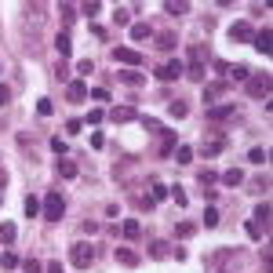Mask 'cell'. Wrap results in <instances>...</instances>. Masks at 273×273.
Returning a JSON list of instances; mask_svg holds the SVG:
<instances>
[{
  "instance_id": "cell-1",
  "label": "cell",
  "mask_w": 273,
  "mask_h": 273,
  "mask_svg": "<svg viewBox=\"0 0 273 273\" xmlns=\"http://www.w3.org/2000/svg\"><path fill=\"white\" fill-rule=\"evenodd\" d=\"M226 131L222 128H208L204 131V139H201V153H204V157H219V153L226 149Z\"/></svg>"
},
{
  "instance_id": "cell-2",
  "label": "cell",
  "mask_w": 273,
  "mask_h": 273,
  "mask_svg": "<svg viewBox=\"0 0 273 273\" xmlns=\"http://www.w3.org/2000/svg\"><path fill=\"white\" fill-rule=\"evenodd\" d=\"M182 73H186V66H182L179 59H168V62H161L157 69H153V76H157L161 84H171V81H179Z\"/></svg>"
},
{
  "instance_id": "cell-3",
  "label": "cell",
  "mask_w": 273,
  "mask_h": 273,
  "mask_svg": "<svg viewBox=\"0 0 273 273\" xmlns=\"http://www.w3.org/2000/svg\"><path fill=\"white\" fill-rule=\"evenodd\" d=\"M62 211H66V201L59 197V193H48V197L41 201V215H44L48 222H59V219H62Z\"/></svg>"
},
{
  "instance_id": "cell-4",
  "label": "cell",
  "mask_w": 273,
  "mask_h": 273,
  "mask_svg": "<svg viewBox=\"0 0 273 273\" xmlns=\"http://www.w3.org/2000/svg\"><path fill=\"white\" fill-rule=\"evenodd\" d=\"M69 262H73L76 269H88V266L95 262V248H91V244H73V248H69Z\"/></svg>"
},
{
  "instance_id": "cell-5",
  "label": "cell",
  "mask_w": 273,
  "mask_h": 273,
  "mask_svg": "<svg viewBox=\"0 0 273 273\" xmlns=\"http://www.w3.org/2000/svg\"><path fill=\"white\" fill-rule=\"evenodd\" d=\"M244 84H248V95H251V99H266L273 81H269V73H251Z\"/></svg>"
},
{
  "instance_id": "cell-6",
  "label": "cell",
  "mask_w": 273,
  "mask_h": 273,
  "mask_svg": "<svg viewBox=\"0 0 273 273\" xmlns=\"http://www.w3.org/2000/svg\"><path fill=\"white\" fill-rule=\"evenodd\" d=\"M204 116H208L211 124H222V121H233V116H237V106H233V102H226V106H211Z\"/></svg>"
},
{
  "instance_id": "cell-7",
  "label": "cell",
  "mask_w": 273,
  "mask_h": 273,
  "mask_svg": "<svg viewBox=\"0 0 273 273\" xmlns=\"http://www.w3.org/2000/svg\"><path fill=\"white\" fill-rule=\"evenodd\" d=\"M66 99H69L73 106L88 102V84H84V81H69V84H66Z\"/></svg>"
},
{
  "instance_id": "cell-8",
  "label": "cell",
  "mask_w": 273,
  "mask_h": 273,
  "mask_svg": "<svg viewBox=\"0 0 273 273\" xmlns=\"http://www.w3.org/2000/svg\"><path fill=\"white\" fill-rule=\"evenodd\" d=\"M109 121L113 124H131V121H139V113H135V106H113L109 109Z\"/></svg>"
},
{
  "instance_id": "cell-9",
  "label": "cell",
  "mask_w": 273,
  "mask_h": 273,
  "mask_svg": "<svg viewBox=\"0 0 273 273\" xmlns=\"http://www.w3.org/2000/svg\"><path fill=\"white\" fill-rule=\"evenodd\" d=\"M113 62H124V66H142L146 59L135 48H113Z\"/></svg>"
},
{
  "instance_id": "cell-10",
  "label": "cell",
  "mask_w": 273,
  "mask_h": 273,
  "mask_svg": "<svg viewBox=\"0 0 273 273\" xmlns=\"http://www.w3.org/2000/svg\"><path fill=\"white\" fill-rule=\"evenodd\" d=\"M251 36H255V33H251V26H248V22H233V26H229V41L244 44V41H251Z\"/></svg>"
},
{
  "instance_id": "cell-11",
  "label": "cell",
  "mask_w": 273,
  "mask_h": 273,
  "mask_svg": "<svg viewBox=\"0 0 273 273\" xmlns=\"http://www.w3.org/2000/svg\"><path fill=\"white\" fill-rule=\"evenodd\" d=\"M116 81H121V84H131V88H139V84L146 81V73H139V69H116Z\"/></svg>"
},
{
  "instance_id": "cell-12",
  "label": "cell",
  "mask_w": 273,
  "mask_h": 273,
  "mask_svg": "<svg viewBox=\"0 0 273 273\" xmlns=\"http://www.w3.org/2000/svg\"><path fill=\"white\" fill-rule=\"evenodd\" d=\"M113 259L121 262V266H139V262H142L139 251H131V248H113Z\"/></svg>"
},
{
  "instance_id": "cell-13",
  "label": "cell",
  "mask_w": 273,
  "mask_h": 273,
  "mask_svg": "<svg viewBox=\"0 0 273 273\" xmlns=\"http://www.w3.org/2000/svg\"><path fill=\"white\" fill-rule=\"evenodd\" d=\"M121 233H124L128 241H139V237H142V222H139V219H124V222H121Z\"/></svg>"
},
{
  "instance_id": "cell-14",
  "label": "cell",
  "mask_w": 273,
  "mask_h": 273,
  "mask_svg": "<svg viewBox=\"0 0 273 273\" xmlns=\"http://www.w3.org/2000/svg\"><path fill=\"white\" fill-rule=\"evenodd\" d=\"M161 157H168V153L175 149V128H161Z\"/></svg>"
},
{
  "instance_id": "cell-15",
  "label": "cell",
  "mask_w": 273,
  "mask_h": 273,
  "mask_svg": "<svg viewBox=\"0 0 273 273\" xmlns=\"http://www.w3.org/2000/svg\"><path fill=\"white\" fill-rule=\"evenodd\" d=\"M251 41H255V51H262V55H269V48H273V33H269V29H262V33H255V36H251Z\"/></svg>"
},
{
  "instance_id": "cell-16",
  "label": "cell",
  "mask_w": 273,
  "mask_h": 273,
  "mask_svg": "<svg viewBox=\"0 0 273 273\" xmlns=\"http://www.w3.org/2000/svg\"><path fill=\"white\" fill-rule=\"evenodd\" d=\"M208 59H211L208 44H193V51H189V62H193V66H208Z\"/></svg>"
},
{
  "instance_id": "cell-17",
  "label": "cell",
  "mask_w": 273,
  "mask_h": 273,
  "mask_svg": "<svg viewBox=\"0 0 273 273\" xmlns=\"http://www.w3.org/2000/svg\"><path fill=\"white\" fill-rule=\"evenodd\" d=\"M175 44H179V36L175 33H157V51H175Z\"/></svg>"
},
{
  "instance_id": "cell-18",
  "label": "cell",
  "mask_w": 273,
  "mask_h": 273,
  "mask_svg": "<svg viewBox=\"0 0 273 273\" xmlns=\"http://www.w3.org/2000/svg\"><path fill=\"white\" fill-rule=\"evenodd\" d=\"M149 36H153V26H149V22H135V26H131V41L142 44V41H149Z\"/></svg>"
},
{
  "instance_id": "cell-19",
  "label": "cell",
  "mask_w": 273,
  "mask_h": 273,
  "mask_svg": "<svg viewBox=\"0 0 273 273\" xmlns=\"http://www.w3.org/2000/svg\"><path fill=\"white\" fill-rule=\"evenodd\" d=\"M55 51H59V59H66V55L73 51V41H69V33H66V29L55 36Z\"/></svg>"
},
{
  "instance_id": "cell-20",
  "label": "cell",
  "mask_w": 273,
  "mask_h": 273,
  "mask_svg": "<svg viewBox=\"0 0 273 273\" xmlns=\"http://www.w3.org/2000/svg\"><path fill=\"white\" fill-rule=\"evenodd\" d=\"M229 91V84L226 81H215V84H204V99L211 102V99H219V95H226Z\"/></svg>"
},
{
  "instance_id": "cell-21",
  "label": "cell",
  "mask_w": 273,
  "mask_h": 273,
  "mask_svg": "<svg viewBox=\"0 0 273 273\" xmlns=\"http://www.w3.org/2000/svg\"><path fill=\"white\" fill-rule=\"evenodd\" d=\"M255 226H259V229H262V233H266V229H269V204H266V201H262V204H259V208H255Z\"/></svg>"
},
{
  "instance_id": "cell-22",
  "label": "cell",
  "mask_w": 273,
  "mask_h": 273,
  "mask_svg": "<svg viewBox=\"0 0 273 273\" xmlns=\"http://www.w3.org/2000/svg\"><path fill=\"white\" fill-rule=\"evenodd\" d=\"M59 179H76V161L62 157V161H59Z\"/></svg>"
},
{
  "instance_id": "cell-23",
  "label": "cell",
  "mask_w": 273,
  "mask_h": 273,
  "mask_svg": "<svg viewBox=\"0 0 273 273\" xmlns=\"http://www.w3.org/2000/svg\"><path fill=\"white\" fill-rule=\"evenodd\" d=\"M164 11H168L171 18H179V15H186V11H189V4H186V0H168Z\"/></svg>"
},
{
  "instance_id": "cell-24",
  "label": "cell",
  "mask_w": 273,
  "mask_h": 273,
  "mask_svg": "<svg viewBox=\"0 0 273 273\" xmlns=\"http://www.w3.org/2000/svg\"><path fill=\"white\" fill-rule=\"evenodd\" d=\"M219 179H222L226 186H241V182H244V171H241V168H229V171H222Z\"/></svg>"
},
{
  "instance_id": "cell-25",
  "label": "cell",
  "mask_w": 273,
  "mask_h": 273,
  "mask_svg": "<svg viewBox=\"0 0 273 273\" xmlns=\"http://www.w3.org/2000/svg\"><path fill=\"white\" fill-rule=\"evenodd\" d=\"M204 73H208L204 66H193V62H186V76H189L193 84H204Z\"/></svg>"
},
{
  "instance_id": "cell-26",
  "label": "cell",
  "mask_w": 273,
  "mask_h": 273,
  "mask_svg": "<svg viewBox=\"0 0 273 273\" xmlns=\"http://www.w3.org/2000/svg\"><path fill=\"white\" fill-rule=\"evenodd\" d=\"M168 197H171L179 208H186V204H189V197H186V189H182V186H168Z\"/></svg>"
},
{
  "instance_id": "cell-27",
  "label": "cell",
  "mask_w": 273,
  "mask_h": 273,
  "mask_svg": "<svg viewBox=\"0 0 273 273\" xmlns=\"http://www.w3.org/2000/svg\"><path fill=\"white\" fill-rule=\"evenodd\" d=\"M171 251H175V248H168L164 241H153V244H149V255H153V259H168Z\"/></svg>"
},
{
  "instance_id": "cell-28",
  "label": "cell",
  "mask_w": 273,
  "mask_h": 273,
  "mask_svg": "<svg viewBox=\"0 0 273 273\" xmlns=\"http://www.w3.org/2000/svg\"><path fill=\"white\" fill-rule=\"evenodd\" d=\"M18 237V229H15V222H0V241H4V244H11Z\"/></svg>"
},
{
  "instance_id": "cell-29",
  "label": "cell",
  "mask_w": 273,
  "mask_h": 273,
  "mask_svg": "<svg viewBox=\"0 0 273 273\" xmlns=\"http://www.w3.org/2000/svg\"><path fill=\"white\" fill-rule=\"evenodd\" d=\"M226 76H233V81H248V76H251V69L237 62V66H229V69H226Z\"/></svg>"
},
{
  "instance_id": "cell-30",
  "label": "cell",
  "mask_w": 273,
  "mask_h": 273,
  "mask_svg": "<svg viewBox=\"0 0 273 273\" xmlns=\"http://www.w3.org/2000/svg\"><path fill=\"white\" fill-rule=\"evenodd\" d=\"M135 168H139V164H135L131 157H128V161H121V164H116V168H113V175H116V179H124V175H131Z\"/></svg>"
},
{
  "instance_id": "cell-31",
  "label": "cell",
  "mask_w": 273,
  "mask_h": 273,
  "mask_svg": "<svg viewBox=\"0 0 273 273\" xmlns=\"http://www.w3.org/2000/svg\"><path fill=\"white\" fill-rule=\"evenodd\" d=\"M193 233H197V226H193V222H179V226H175V237H179V241L193 237Z\"/></svg>"
},
{
  "instance_id": "cell-32",
  "label": "cell",
  "mask_w": 273,
  "mask_h": 273,
  "mask_svg": "<svg viewBox=\"0 0 273 273\" xmlns=\"http://www.w3.org/2000/svg\"><path fill=\"white\" fill-rule=\"evenodd\" d=\"M197 182H201V189H204V186H211V182H219V175H215L211 168H201V171H197Z\"/></svg>"
},
{
  "instance_id": "cell-33",
  "label": "cell",
  "mask_w": 273,
  "mask_h": 273,
  "mask_svg": "<svg viewBox=\"0 0 273 273\" xmlns=\"http://www.w3.org/2000/svg\"><path fill=\"white\" fill-rule=\"evenodd\" d=\"M0 266H4V269H18L22 262H18V255H15V251H4V255H0Z\"/></svg>"
},
{
  "instance_id": "cell-34",
  "label": "cell",
  "mask_w": 273,
  "mask_h": 273,
  "mask_svg": "<svg viewBox=\"0 0 273 273\" xmlns=\"http://www.w3.org/2000/svg\"><path fill=\"white\" fill-rule=\"evenodd\" d=\"M149 197H153V201H168V186H164V182H153Z\"/></svg>"
},
{
  "instance_id": "cell-35",
  "label": "cell",
  "mask_w": 273,
  "mask_h": 273,
  "mask_svg": "<svg viewBox=\"0 0 273 273\" xmlns=\"http://www.w3.org/2000/svg\"><path fill=\"white\" fill-rule=\"evenodd\" d=\"M168 113L175 116V121H182V116L189 113V106H186V102H171V106H168Z\"/></svg>"
},
{
  "instance_id": "cell-36",
  "label": "cell",
  "mask_w": 273,
  "mask_h": 273,
  "mask_svg": "<svg viewBox=\"0 0 273 273\" xmlns=\"http://www.w3.org/2000/svg\"><path fill=\"white\" fill-rule=\"evenodd\" d=\"M266 157H269V153H266L262 146H255V149L248 153V161H251V164H266Z\"/></svg>"
},
{
  "instance_id": "cell-37",
  "label": "cell",
  "mask_w": 273,
  "mask_h": 273,
  "mask_svg": "<svg viewBox=\"0 0 273 273\" xmlns=\"http://www.w3.org/2000/svg\"><path fill=\"white\" fill-rule=\"evenodd\" d=\"M26 18H36V22H41V18H44V4H26Z\"/></svg>"
},
{
  "instance_id": "cell-38",
  "label": "cell",
  "mask_w": 273,
  "mask_h": 273,
  "mask_svg": "<svg viewBox=\"0 0 273 273\" xmlns=\"http://www.w3.org/2000/svg\"><path fill=\"white\" fill-rule=\"evenodd\" d=\"M113 22H116V26H128V22H131V11H128V8H116V11H113Z\"/></svg>"
},
{
  "instance_id": "cell-39",
  "label": "cell",
  "mask_w": 273,
  "mask_h": 273,
  "mask_svg": "<svg viewBox=\"0 0 273 273\" xmlns=\"http://www.w3.org/2000/svg\"><path fill=\"white\" fill-rule=\"evenodd\" d=\"M175 161H179V164H189V161H193V149H189V146H179V149H175Z\"/></svg>"
},
{
  "instance_id": "cell-40",
  "label": "cell",
  "mask_w": 273,
  "mask_h": 273,
  "mask_svg": "<svg viewBox=\"0 0 273 273\" xmlns=\"http://www.w3.org/2000/svg\"><path fill=\"white\" fill-rule=\"evenodd\" d=\"M135 204H139L142 211H153V208H157V201H153V197H146V193H139V197H135Z\"/></svg>"
},
{
  "instance_id": "cell-41",
  "label": "cell",
  "mask_w": 273,
  "mask_h": 273,
  "mask_svg": "<svg viewBox=\"0 0 273 273\" xmlns=\"http://www.w3.org/2000/svg\"><path fill=\"white\" fill-rule=\"evenodd\" d=\"M76 11H84L88 18H95V15L102 11V4H99V0H91V4H81V8H76Z\"/></svg>"
},
{
  "instance_id": "cell-42",
  "label": "cell",
  "mask_w": 273,
  "mask_h": 273,
  "mask_svg": "<svg viewBox=\"0 0 273 273\" xmlns=\"http://www.w3.org/2000/svg\"><path fill=\"white\" fill-rule=\"evenodd\" d=\"M73 69L81 73V76H88V73H95V62H91V59H81V62H76Z\"/></svg>"
},
{
  "instance_id": "cell-43",
  "label": "cell",
  "mask_w": 273,
  "mask_h": 273,
  "mask_svg": "<svg viewBox=\"0 0 273 273\" xmlns=\"http://www.w3.org/2000/svg\"><path fill=\"white\" fill-rule=\"evenodd\" d=\"M36 113H41V116H51V113H55V102H51V99H41V102H36Z\"/></svg>"
},
{
  "instance_id": "cell-44",
  "label": "cell",
  "mask_w": 273,
  "mask_h": 273,
  "mask_svg": "<svg viewBox=\"0 0 273 273\" xmlns=\"http://www.w3.org/2000/svg\"><path fill=\"white\" fill-rule=\"evenodd\" d=\"M59 11H62V22H66V26L76 18V8H73V4H59Z\"/></svg>"
},
{
  "instance_id": "cell-45",
  "label": "cell",
  "mask_w": 273,
  "mask_h": 273,
  "mask_svg": "<svg viewBox=\"0 0 273 273\" xmlns=\"http://www.w3.org/2000/svg\"><path fill=\"white\" fill-rule=\"evenodd\" d=\"M26 215H29V219L41 215V201H36V197H26Z\"/></svg>"
},
{
  "instance_id": "cell-46",
  "label": "cell",
  "mask_w": 273,
  "mask_h": 273,
  "mask_svg": "<svg viewBox=\"0 0 273 273\" xmlns=\"http://www.w3.org/2000/svg\"><path fill=\"white\" fill-rule=\"evenodd\" d=\"M51 149L59 153V157H66V153H69V146H66V139H59V135L51 139Z\"/></svg>"
},
{
  "instance_id": "cell-47",
  "label": "cell",
  "mask_w": 273,
  "mask_h": 273,
  "mask_svg": "<svg viewBox=\"0 0 273 273\" xmlns=\"http://www.w3.org/2000/svg\"><path fill=\"white\" fill-rule=\"evenodd\" d=\"M251 189H255V193H262V197H266V189H269V179H266V175H259V179L251 182Z\"/></svg>"
},
{
  "instance_id": "cell-48",
  "label": "cell",
  "mask_w": 273,
  "mask_h": 273,
  "mask_svg": "<svg viewBox=\"0 0 273 273\" xmlns=\"http://www.w3.org/2000/svg\"><path fill=\"white\" fill-rule=\"evenodd\" d=\"M204 226H208V229L219 226V208H208V211H204Z\"/></svg>"
},
{
  "instance_id": "cell-49",
  "label": "cell",
  "mask_w": 273,
  "mask_h": 273,
  "mask_svg": "<svg viewBox=\"0 0 273 273\" xmlns=\"http://www.w3.org/2000/svg\"><path fill=\"white\" fill-rule=\"evenodd\" d=\"M22 269H26V273H44V266L36 262V259H26V262H22Z\"/></svg>"
},
{
  "instance_id": "cell-50",
  "label": "cell",
  "mask_w": 273,
  "mask_h": 273,
  "mask_svg": "<svg viewBox=\"0 0 273 273\" xmlns=\"http://www.w3.org/2000/svg\"><path fill=\"white\" fill-rule=\"evenodd\" d=\"M142 128H146V131H153V135H157V131H161V121H153V116H142Z\"/></svg>"
},
{
  "instance_id": "cell-51",
  "label": "cell",
  "mask_w": 273,
  "mask_h": 273,
  "mask_svg": "<svg viewBox=\"0 0 273 273\" xmlns=\"http://www.w3.org/2000/svg\"><path fill=\"white\" fill-rule=\"evenodd\" d=\"M88 95H91V99H95V102H109V91H106V88H91V91H88Z\"/></svg>"
},
{
  "instance_id": "cell-52",
  "label": "cell",
  "mask_w": 273,
  "mask_h": 273,
  "mask_svg": "<svg viewBox=\"0 0 273 273\" xmlns=\"http://www.w3.org/2000/svg\"><path fill=\"white\" fill-rule=\"evenodd\" d=\"M55 76H59V81H62V84H69V66H66V62H59V69H55Z\"/></svg>"
},
{
  "instance_id": "cell-53",
  "label": "cell",
  "mask_w": 273,
  "mask_h": 273,
  "mask_svg": "<svg viewBox=\"0 0 273 273\" xmlns=\"http://www.w3.org/2000/svg\"><path fill=\"white\" fill-rule=\"evenodd\" d=\"M8 102H11V88H8V84H0V109H4Z\"/></svg>"
},
{
  "instance_id": "cell-54",
  "label": "cell",
  "mask_w": 273,
  "mask_h": 273,
  "mask_svg": "<svg viewBox=\"0 0 273 273\" xmlns=\"http://www.w3.org/2000/svg\"><path fill=\"white\" fill-rule=\"evenodd\" d=\"M102 116H106L102 109H91V113H88V124H91V128H95V124H102Z\"/></svg>"
},
{
  "instance_id": "cell-55",
  "label": "cell",
  "mask_w": 273,
  "mask_h": 273,
  "mask_svg": "<svg viewBox=\"0 0 273 273\" xmlns=\"http://www.w3.org/2000/svg\"><path fill=\"white\" fill-rule=\"evenodd\" d=\"M248 237H251V241H262V229H259L255 222H248Z\"/></svg>"
},
{
  "instance_id": "cell-56",
  "label": "cell",
  "mask_w": 273,
  "mask_h": 273,
  "mask_svg": "<svg viewBox=\"0 0 273 273\" xmlns=\"http://www.w3.org/2000/svg\"><path fill=\"white\" fill-rule=\"evenodd\" d=\"M81 128H84V121H66V131H69V135H76Z\"/></svg>"
},
{
  "instance_id": "cell-57",
  "label": "cell",
  "mask_w": 273,
  "mask_h": 273,
  "mask_svg": "<svg viewBox=\"0 0 273 273\" xmlns=\"http://www.w3.org/2000/svg\"><path fill=\"white\" fill-rule=\"evenodd\" d=\"M102 146H106V139H102V135L95 131V135H91V149H102Z\"/></svg>"
},
{
  "instance_id": "cell-58",
  "label": "cell",
  "mask_w": 273,
  "mask_h": 273,
  "mask_svg": "<svg viewBox=\"0 0 273 273\" xmlns=\"http://www.w3.org/2000/svg\"><path fill=\"white\" fill-rule=\"evenodd\" d=\"M4 186H8V171H4V168H0V189H4Z\"/></svg>"
},
{
  "instance_id": "cell-59",
  "label": "cell",
  "mask_w": 273,
  "mask_h": 273,
  "mask_svg": "<svg viewBox=\"0 0 273 273\" xmlns=\"http://www.w3.org/2000/svg\"><path fill=\"white\" fill-rule=\"evenodd\" d=\"M48 273H62V266H59V262H51V266H48Z\"/></svg>"
},
{
  "instance_id": "cell-60",
  "label": "cell",
  "mask_w": 273,
  "mask_h": 273,
  "mask_svg": "<svg viewBox=\"0 0 273 273\" xmlns=\"http://www.w3.org/2000/svg\"><path fill=\"white\" fill-rule=\"evenodd\" d=\"M219 273H226V269H219Z\"/></svg>"
},
{
  "instance_id": "cell-61",
  "label": "cell",
  "mask_w": 273,
  "mask_h": 273,
  "mask_svg": "<svg viewBox=\"0 0 273 273\" xmlns=\"http://www.w3.org/2000/svg\"><path fill=\"white\" fill-rule=\"evenodd\" d=\"M0 69H4V66H0Z\"/></svg>"
}]
</instances>
